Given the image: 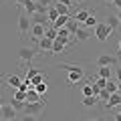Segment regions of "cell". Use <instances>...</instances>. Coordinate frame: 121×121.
<instances>
[{
  "label": "cell",
  "instance_id": "6da1fadb",
  "mask_svg": "<svg viewBox=\"0 0 121 121\" xmlns=\"http://www.w3.org/2000/svg\"><path fill=\"white\" fill-rule=\"evenodd\" d=\"M60 69H65L67 73V79H69V83L71 85H75V83H79L83 77H85V71L81 69V67H77V65H60Z\"/></svg>",
  "mask_w": 121,
  "mask_h": 121
},
{
  "label": "cell",
  "instance_id": "7a4b0ae2",
  "mask_svg": "<svg viewBox=\"0 0 121 121\" xmlns=\"http://www.w3.org/2000/svg\"><path fill=\"white\" fill-rule=\"evenodd\" d=\"M44 111V103H24V109H22V113L24 115H32V117H39L40 113Z\"/></svg>",
  "mask_w": 121,
  "mask_h": 121
},
{
  "label": "cell",
  "instance_id": "3957f363",
  "mask_svg": "<svg viewBox=\"0 0 121 121\" xmlns=\"http://www.w3.org/2000/svg\"><path fill=\"white\" fill-rule=\"evenodd\" d=\"M113 30L109 28L105 22H99V24L95 26V36H97V40H101V43H105V40L109 39V35H111Z\"/></svg>",
  "mask_w": 121,
  "mask_h": 121
},
{
  "label": "cell",
  "instance_id": "277c9868",
  "mask_svg": "<svg viewBox=\"0 0 121 121\" xmlns=\"http://www.w3.org/2000/svg\"><path fill=\"white\" fill-rule=\"evenodd\" d=\"M30 26H32V20H28L26 14H20V16H18V30H20V36H22V39L28 35Z\"/></svg>",
  "mask_w": 121,
  "mask_h": 121
},
{
  "label": "cell",
  "instance_id": "5b68a950",
  "mask_svg": "<svg viewBox=\"0 0 121 121\" xmlns=\"http://www.w3.org/2000/svg\"><path fill=\"white\" fill-rule=\"evenodd\" d=\"M36 55H39V52H36L35 48H28V47H22L20 51H18V59H20L22 63H28V65H30V60L35 59Z\"/></svg>",
  "mask_w": 121,
  "mask_h": 121
},
{
  "label": "cell",
  "instance_id": "8992f818",
  "mask_svg": "<svg viewBox=\"0 0 121 121\" xmlns=\"http://www.w3.org/2000/svg\"><path fill=\"white\" fill-rule=\"evenodd\" d=\"M48 24H36V22H32V26H30V32H32V39L39 40L44 36V32H47Z\"/></svg>",
  "mask_w": 121,
  "mask_h": 121
},
{
  "label": "cell",
  "instance_id": "52a82bcc",
  "mask_svg": "<svg viewBox=\"0 0 121 121\" xmlns=\"http://www.w3.org/2000/svg\"><path fill=\"white\" fill-rule=\"evenodd\" d=\"M73 36H75V40H77V43H85V40L91 39V30L79 24V28L75 30V35H73Z\"/></svg>",
  "mask_w": 121,
  "mask_h": 121
},
{
  "label": "cell",
  "instance_id": "ba28073f",
  "mask_svg": "<svg viewBox=\"0 0 121 121\" xmlns=\"http://www.w3.org/2000/svg\"><path fill=\"white\" fill-rule=\"evenodd\" d=\"M97 67H113L115 69L117 67V59L111 55H101L99 59H97Z\"/></svg>",
  "mask_w": 121,
  "mask_h": 121
},
{
  "label": "cell",
  "instance_id": "9c48e42d",
  "mask_svg": "<svg viewBox=\"0 0 121 121\" xmlns=\"http://www.w3.org/2000/svg\"><path fill=\"white\" fill-rule=\"evenodd\" d=\"M16 115H18V113L12 109V105H10V103L2 105V115H0V117H2L4 121H12V119H16Z\"/></svg>",
  "mask_w": 121,
  "mask_h": 121
},
{
  "label": "cell",
  "instance_id": "30bf717a",
  "mask_svg": "<svg viewBox=\"0 0 121 121\" xmlns=\"http://www.w3.org/2000/svg\"><path fill=\"white\" fill-rule=\"evenodd\" d=\"M22 8H24V12L28 14V16H35V14L39 12V4H36V0H24Z\"/></svg>",
  "mask_w": 121,
  "mask_h": 121
},
{
  "label": "cell",
  "instance_id": "8fae6325",
  "mask_svg": "<svg viewBox=\"0 0 121 121\" xmlns=\"http://www.w3.org/2000/svg\"><path fill=\"white\" fill-rule=\"evenodd\" d=\"M115 107H121V95L119 93H113V95L105 101V109H115Z\"/></svg>",
  "mask_w": 121,
  "mask_h": 121
},
{
  "label": "cell",
  "instance_id": "7c38bea8",
  "mask_svg": "<svg viewBox=\"0 0 121 121\" xmlns=\"http://www.w3.org/2000/svg\"><path fill=\"white\" fill-rule=\"evenodd\" d=\"M65 48H67V43H65V40L55 39V40H52V51H51V55H63Z\"/></svg>",
  "mask_w": 121,
  "mask_h": 121
},
{
  "label": "cell",
  "instance_id": "4fadbf2b",
  "mask_svg": "<svg viewBox=\"0 0 121 121\" xmlns=\"http://www.w3.org/2000/svg\"><path fill=\"white\" fill-rule=\"evenodd\" d=\"M6 85H8V87H12V89L16 91L18 87L22 85V79H20V75H16V73L8 75V77H6Z\"/></svg>",
  "mask_w": 121,
  "mask_h": 121
},
{
  "label": "cell",
  "instance_id": "5bb4252c",
  "mask_svg": "<svg viewBox=\"0 0 121 121\" xmlns=\"http://www.w3.org/2000/svg\"><path fill=\"white\" fill-rule=\"evenodd\" d=\"M39 55H44V52H51L52 51V40H48V39H39Z\"/></svg>",
  "mask_w": 121,
  "mask_h": 121
},
{
  "label": "cell",
  "instance_id": "9a60e30c",
  "mask_svg": "<svg viewBox=\"0 0 121 121\" xmlns=\"http://www.w3.org/2000/svg\"><path fill=\"white\" fill-rule=\"evenodd\" d=\"M89 16H91L89 10H77V12H75V16H73V20H77V24H83Z\"/></svg>",
  "mask_w": 121,
  "mask_h": 121
},
{
  "label": "cell",
  "instance_id": "2e32d148",
  "mask_svg": "<svg viewBox=\"0 0 121 121\" xmlns=\"http://www.w3.org/2000/svg\"><path fill=\"white\" fill-rule=\"evenodd\" d=\"M69 20H71V16H59L51 26H52L55 30H59V28H63V26H67V22H69Z\"/></svg>",
  "mask_w": 121,
  "mask_h": 121
},
{
  "label": "cell",
  "instance_id": "e0dca14e",
  "mask_svg": "<svg viewBox=\"0 0 121 121\" xmlns=\"http://www.w3.org/2000/svg\"><path fill=\"white\" fill-rule=\"evenodd\" d=\"M97 77H101V79H111L113 77V71L109 69V67H99V71H97Z\"/></svg>",
  "mask_w": 121,
  "mask_h": 121
},
{
  "label": "cell",
  "instance_id": "ac0fdd59",
  "mask_svg": "<svg viewBox=\"0 0 121 121\" xmlns=\"http://www.w3.org/2000/svg\"><path fill=\"white\" fill-rule=\"evenodd\" d=\"M39 101H40V95L35 89H30L28 93H26V103H39Z\"/></svg>",
  "mask_w": 121,
  "mask_h": 121
},
{
  "label": "cell",
  "instance_id": "d6986e66",
  "mask_svg": "<svg viewBox=\"0 0 121 121\" xmlns=\"http://www.w3.org/2000/svg\"><path fill=\"white\" fill-rule=\"evenodd\" d=\"M55 8H56V12H59V16H69V14H71V8L65 6V4H59V2H56Z\"/></svg>",
  "mask_w": 121,
  "mask_h": 121
},
{
  "label": "cell",
  "instance_id": "ffe728a7",
  "mask_svg": "<svg viewBox=\"0 0 121 121\" xmlns=\"http://www.w3.org/2000/svg\"><path fill=\"white\" fill-rule=\"evenodd\" d=\"M56 18H59V12H56V8H55V6H51V8L47 10V20L52 24V22H55Z\"/></svg>",
  "mask_w": 121,
  "mask_h": 121
},
{
  "label": "cell",
  "instance_id": "44dd1931",
  "mask_svg": "<svg viewBox=\"0 0 121 121\" xmlns=\"http://www.w3.org/2000/svg\"><path fill=\"white\" fill-rule=\"evenodd\" d=\"M97 24H99V22H97V18H95V14H91V16L87 18L85 22H83V26H85V28H89V30H91V28H95Z\"/></svg>",
  "mask_w": 121,
  "mask_h": 121
},
{
  "label": "cell",
  "instance_id": "7402d4cb",
  "mask_svg": "<svg viewBox=\"0 0 121 121\" xmlns=\"http://www.w3.org/2000/svg\"><path fill=\"white\" fill-rule=\"evenodd\" d=\"M97 101H99V97H97V95H93V97H83V105H85V107H95Z\"/></svg>",
  "mask_w": 121,
  "mask_h": 121
},
{
  "label": "cell",
  "instance_id": "603a6c76",
  "mask_svg": "<svg viewBox=\"0 0 121 121\" xmlns=\"http://www.w3.org/2000/svg\"><path fill=\"white\" fill-rule=\"evenodd\" d=\"M36 75H40V71L36 69V67H32V65H28V69H26V77H24V79H30V81H32V79H35Z\"/></svg>",
  "mask_w": 121,
  "mask_h": 121
},
{
  "label": "cell",
  "instance_id": "cb8c5ba5",
  "mask_svg": "<svg viewBox=\"0 0 121 121\" xmlns=\"http://www.w3.org/2000/svg\"><path fill=\"white\" fill-rule=\"evenodd\" d=\"M105 24H107L111 30H115L117 26H119V20H117V16H115V14H109V18H107V22H105Z\"/></svg>",
  "mask_w": 121,
  "mask_h": 121
},
{
  "label": "cell",
  "instance_id": "d4e9b609",
  "mask_svg": "<svg viewBox=\"0 0 121 121\" xmlns=\"http://www.w3.org/2000/svg\"><path fill=\"white\" fill-rule=\"evenodd\" d=\"M81 93H83V97H93V95H95V93H93V83H87V85H83Z\"/></svg>",
  "mask_w": 121,
  "mask_h": 121
},
{
  "label": "cell",
  "instance_id": "484cf974",
  "mask_svg": "<svg viewBox=\"0 0 121 121\" xmlns=\"http://www.w3.org/2000/svg\"><path fill=\"white\" fill-rule=\"evenodd\" d=\"M26 93H28V91H14V97L12 99H16V101H22V103H26Z\"/></svg>",
  "mask_w": 121,
  "mask_h": 121
},
{
  "label": "cell",
  "instance_id": "4316f807",
  "mask_svg": "<svg viewBox=\"0 0 121 121\" xmlns=\"http://www.w3.org/2000/svg\"><path fill=\"white\" fill-rule=\"evenodd\" d=\"M35 91L39 93V95H47V91H48L47 81H44V83H40V85H36V87H35Z\"/></svg>",
  "mask_w": 121,
  "mask_h": 121
},
{
  "label": "cell",
  "instance_id": "83f0119b",
  "mask_svg": "<svg viewBox=\"0 0 121 121\" xmlns=\"http://www.w3.org/2000/svg\"><path fill=\"white\" fill-rule=\"evenodd\" d=\"M44 39H48V40H55V39H56V30L52 28V26H48V28H47V32H44Z\"/></svg>",
  "mask_w": 121,
  "mask_h": 121
},
{
  "label": "cell",
  "instance_id": "f1b7e54d",
  "mask_svg": "<svg viewBox=\"0 0 121 121\" xmlns=\"http://www.w3.org/2000/svg\"><path fill=\"white\" fill-rule=\"evenodd\" d=\"M91 83L95 87H99V89H105V87H107V79H101V77H97L95 81H91Z\"/></svg>",
  "mask_w": 121,
  "mask_h": 121
},
{
  "label": "cell",
  "instance_id": "f546056e",
  "mask_svg": "<svg viewBox=\"0 0 121 121\" xmlns=\"http://www.w3.org/2000/svg\"><path fill=\"white\" fill-rule=\"evenodd\" d=\"M105 89H107L109 93L113 95V93H117V83L113 81V79H109V81H107V87H105Z\"/></svg>",
  "mask_w": 121,
  "mask_h": 121
},
{
  "label": "cell",
  "instance_id": "4dcf8cb0",
  "mask_svg": "<svg viewBox=\"0 0 121 121\" xmlns=\"http://www.w3.org/2000/svg\"><path fill=\"white\" fill-rule=\"evenodd\" d=\"M10 105H12V109H14L16 113L24 109V103H22V101H16V99H12V101H10Z\"/></svg>",
  "mask_w": 121,
  "mask_h": 121
},
{
  "label": "cell",
  "instance_id": "1f68e13d",
  "mask_svg": "<svg viewBox=\"0 0 121 121\" xmlns=\"http://www.w3.org/2000/svg\"><path fill=\"white\" fill-rule=\"evenodd\" d=\"M97 97H99V99H101V101H107V99H109V97H111V93H109V91H107V89H101V93H99V95H97Z\"/></svg>",
  "mask_w": 121,
  "mask_h": 121
},
{
  "label": "cell",
  "instance_id": "d6a6232c",
  "mask_svg": "<svg viewBox=\"0 0 121 121\" xmlns=\"http://www.w3.org/2000/svg\"><path fill=\"white\" fill-rule=\"evenodd\" d=\"M59 4H65V6H69V8H73V0H56Z\"/></svg>",
  "mask_w": 121,
  "mask_h": 121
},
{
  "label": "cell",
  "instance_id": "836d02e7",
  "mask_svg": "<svg viewBox=\"0 0 121 121\" xmlns=\"http://www.w3.org/2000/svg\"><path fill=\"white\" fill-rule=\"evenodd\" d=\"M18 121H39L36 117H32V115H24V117H20Z\"/></svg>",
  "mask_w": 121,
  "mask_h": 121
},
{
  "label": "cell",
  "instance_id": "e575fe53",
  "mask_svg": "<svg viewBox=\"0 0 121 121\" xmlns=\"http://www.w3.org/2000/svg\"><path fill=\"white\" fill-rule=\"evenodd\" d=\"M115 77H117V81H121V67L119 65L115 67Z\"/></svg>",
  "mask_w": 121,
  "mask_h": 121
},
{
  "label": "cell",
  "instance_id": "d590c367",
  "mask_svg": "<svg viewBox=\"0 0 121 121\" xmlns=\"http://www.w3.org/2000/svg\"><path fill=\"white\" fill-rule=\"evenodd\" d=\"M113 6H115L117 10H121V0H115V2H113Z\"/></svg>",
  "mask_w": 121,
  "mask_h": 121
},
{
  "label": "cell",
  "instance_id": "8d00e7d4",
  "mask_svg": "<svg viewBox=\"0 0 121 121\" xmlns=\"http://www.w3.org/2000/svg\"><path fill=\"white\" fill-rule=\"evenodd\" d=\"M117 93L121 95V81H117Z\"/></svg>",
  "mask_w": 121,
  "mask_h": 121
},
{
  "label": "cell",
  "instance_id": "74e56055",
  "mask_svg": "<svg viewBox=\"0 0 121 121\" xmlns=\"http://www.w3.org/2000/svg\"><path fill=\"white\" fill-rule=\"evenodd\" d=\"M115 16H117V20L121 22V10H119V12H117V14H115Z\"/></svg>",
  "mask_w": 121,
  "mask_h": 121
},
{
  "label": "cell",
  "instance_id": "f35d334b",
  "mask_svg": "<svg viewBox=\"0 0 121 121\" xmlns=\"http://www.w3.org/2000/svg\"><path fill=\"white\" fill-rule=\"evenodd\" d=\"M115 121H121V113H117V115H115Z\"/></svg>",
  "mask_w": 121,
  "mask_h": 121
},
{
  "label": "cell",
  "instance_id": "ab89813d",
  "mask_svg": "<svg viewBox=\"0 0 121 121\" xmlns=\"http://www.w3.org/2000/svg\"><path fill=\"white\" fill-rule=\"evenodd\" d=\"M14 2H16V4H24V0H14Z\"/></svg>",
  "mask_w": 121,
  "mask_h": 121
},
{
  "label": "cell",
  "instance_id": "60d3db41",
  "mask_svg": "<svg viewBox=\"0 0 121 121\" xmlns=\"http://www.w3.org/2000/svg\"><path fill=\"white\" fill-rule=\"evenodd\" d=\"M77 2H83V0H73V6H75V4H77Z\"/></svg>",
  "mask_w": 121,
  "mask_h": 121
},
{
  "label": "cell",
  "instance_id": "b9f144b4",
  "mask_svg": "<svg viewBox=\"0 0 121 121\" xmlns=\"http://www.w3.org/2000/svg\"><path fill=\"white\" fill-rule=\"evenodd\" d=\"M107 2H109V4H113V2H115V0H107Z\"/></svg>",
  "mask_w": 121,
  "mask_h": 121
},
{
  "label": "cell",
  "instance_id": "7bdbcfd3",
  "mask_svg": "<svg viewBox=\"0 0 121 121\" xmlns=\"http://www.w3.org/2000/svg\"><path fill=\"white\" fill-rule=\"evenodd\" d=\"M0 115H2V103H0Z\"/></svg>",
  "mask_w": 121,
  "mask_h": 121
},
{
  "label": "cell",
  "instance_id": "ee69618b",
  "mask_svg": "<svg viewBox=\"0 0 121 121\" xmlns=\"http://www.w3.org/2000/svg\"><path fill=\"white\" fill-rule=\"evenodd\" d=\"M119 52H121V40H119Z\"/></svg>",
  "mask_w": 121,
  "mask_h": 121
},
{
  "label": "cell",
  "instance_id": "f6af8a7d",
  "mask_svg": "<svg viewBox=\"0 0 121 121\" xmlns=\"http://www.w3.org/2000/svg\"><path fill=\"white\" fill-rule=\"evenodd\" d=\"M89 121H99V119H89Z\"/></svg>",
  "mask_w": 121,
  "mask_h": 121
},
{
  "label": "cell",
  "instance_id": "bcb514c9",
  "mask_svg": "<svg viewBox=\"0 0 121 121\" xmlns=\"http://www.w3.org/2000/svg\"><path fill=\"white\" fill-rule=\"evenodd\" d=\"M0 121H4V119H2V117H0Z\"/></svg>",
  "mask_w": 121,
  "mask_h": 121
},
{
  "label": "cell",
  "instance_id": "7dc6e473",
  "mask_svg": "<svg viewBox=\"0 0 121 121\" xmlns=\"http://www.w3.org/2000/svg\"><path fill=\"white\" fill-rule=\"evenodd\" d=\"M119 113H121V107H119Z\"/></svg>",
  "mask_w": 121,
  "mask_h": 121
},
{
  "label": "cell",
  "instance_id": "c3c4849f",
  "mask_svg": "<svg viewBox=\"0 0 121 121\" xmlns=\"http://www.w3.org/2000/svg\"><path fill=\"white\" fill-rule=\"evenodd\" d=\"M12 121H18V119H12Z\"/></svg>",
  "mask_w": 121,
  "mask_h": 121
}]
</instances>
